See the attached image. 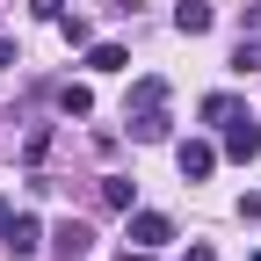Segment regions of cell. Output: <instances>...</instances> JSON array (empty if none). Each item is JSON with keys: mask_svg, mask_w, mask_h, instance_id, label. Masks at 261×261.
Returning a JSON list of instances; mask_svg holds the SVG:
<instances>
[{"mask_svg": "<svg viewBox=\"0 0 261 261\" xmlns=\"http://www.w3.org/2000/svg\"><path fill=\"white\" fill-rule=\"evenodd\" d=\"M232 73H261V37H240V51H232Z\"/></svg>", "mask_w": 261, "mask_h": 261, "instance_id": "13", "label": "cell"}, {"mask_svg": "<svg viewBox=\"0 0 261 261\" xmlns=\"http://www.w3.org/2000/svg\"><path fill=\"white\" fill-rule=\"evenodd\" d=\"M174 167H181V181H211L218 145H211V138H181V145H174Z\"/></svg>", "mask_w": 261, "mask_h": 261, "instance_id": "1", "label": "cell"}, {"mask_svg": "<svg viewBox=\"0 0 261 261\" xmlns=\"http://www.w3.org/2000/svg\"><path fill=\"white\" fill-rule=\"evenodd\" d=\"M51 247H58L65 261H87V254H94V232H87V225H58V232H51Z\"/></svg>", "mask_w": 261, "mask_h": 261, "instance_id": "7", "label": "cell"}, {"mask_svg": "<svg viewBox=\"0 0 261 261\" xmlns=\"http://www.w3.org/2000/svg\"><path fill=\"white\" fill-rule=\"evenodd\" d=\"M123 123H130V138H138V145H160V138L174 130V116H167V109H138V116H123Z\"/></svg>", "mask_w": 261, "mask_h": 261, "instance_id": "6", "label": "cell"}, {"mask_svg": "<svg viewBox=\"0 0 261 261\" xmlns=\"http://www.w3.org/2000/svg\"><path fill=\"white\" fill-rule=\"evenodd\" d=\"M29 8H37L44 22H58V15H65V0H29Z\"/></svg>", "mask_w": 261, "mask_h": 261, "instance_id": "14", "label": "cell"}, {"mask_svg": "<svg viewBox=\"0 0 261 261\" xmlns=\"http://www.w3.org/2000/svg\"><path fill=\"white\" fill-rule=\"evenodd\" d=\"M102 203H109V211H130V181H123V174H102Z\"/></svg>", "mask_w": 261, "mask_h": 261, "instance_id": "12", "label": "cell"}, {"mask_svg": "<svg viewBox=\"0 0 261 261\" xmlns=\"http://www.w3.org/2000/svg\"><path fill=\"white\" fill-rule=\"evenodd\" d=\"M130 65V44H87V73H123Z\"/></svg>", "mask_w": 261, "mask_h": 261, "instance_id": "8", "label": "cell"}, {"mask_svg": "<svg viewBox=\"0 0 261 261\" xmlns=\"http://www.w3.org/2000/svg\"><path fill=\"white\" fill-rule=\"evenodd\" d=\"M0 247H8L15 261H29V254L44 247V225H37V218H8V232H0Z\"/></svg>", "mask_w": 261, "mask_h": 261, "instance_id": "3", "label": "cell"}, {"mask_svg": "<svg viewBox=\"0 0 261 261\" xmlns=\"http://www.w3.org/2000/svg\"><path fill=\"white\" fill-rule=\"evenodd\" d=\"M225 152H232V160H254L261 152V123L254 116H232V123H225Z\"/></svg>", "mask_w": 261, "mask_h": 261, "instance_id": "4", "label": "cell"}, {"mask_svg": "<svg viewBox=\"0 0 261 261\" xmlns=\"http://www.w3.org/2000/svg\"><path fill=\"white\" fill-rule=\"evenodd\" d=\"M138 109H167V80H160V73L130 80V102H123V116H138Z\"/></svg>", "mask_w": 261, "mask_h": 261, "instance_id": "5", "label": "cell"}, {"mask_svg": "<svg viewBox=\"0 0 261 261\" xmlns=\"http://www.w3.org/2000/svg\"><path fill=\"white\" fill-rule=\"evenodd\" d=\"M189 261H211V247H203V240H196V247H189Z\"/></svg>", "mask_w": 261, "mask_h": 261, "instance_id": "16", "label": "cell"}, {"mask_svg": "<svg viewBox=\"0 0 261 261\" xmlns=\"http://www.w3.org/2000/svg\"><path fill=\"white\" fill-rule=\"evenodd\" d=\"M232 116H247L240 94H203V123H232Z\"/></svg>", "mask_w": 261, "mask_h": 261, "instance_id": "10", "label": "cell"}, {"mask_svg": "<svg viewBox=\"0 0 261 261\" xmlns=\"http://www.w3.org/2000/svg\"><path fill=\"white\" fill-rule=\"evenodd\" d=\"M174 29H181V37H203V29H211V8H203V0H181V8H174Z\"/></svg>", "mask_w": 261, "mask_h": 261, "instance_id": "9", "label": "cell"}, {"mask_svg": "<svg viewBox=\"0 0 261 261\" xmlns=\"http://www.w3.org/2000/svg\"><path fill=\"white\" fill-rule=\"evenodd\" d=\"M247 29H254V37H261V0H247Z\"/></svg>", "mask_w": 261, "mask_h": 261, "instance_id": "15", "label": "cell"}, {"mask_svg": "<svg viewBox=\"0 0 261 261\" xmlns=\"http://www.w3.org/2000/svg\"><path fill=\"white\" fill-rule=\"evenodd\" d=\"M254 261H261V254H254Z\"/></svg>", "mask_w": 261, "mask_h": 261, "instance_id": "18", "label": "cell"}, {"mask_svg": "<svg viewBox=\"0 0 261 261\" xmlns=\"http://www.w3.org/2000/svg\"><path fill=\"white\" fill-rule=\"evenodd\" d=\"M130 240H138L145 254L167 247V240H174V218H167V211H130Z\"/></svg>", "mask_w": 261, "mask_h": 261, "instance_id": "2", "label": "cell"}, {"mask_svg": "<svg viewBox=\"0 0 261 261\" xmlns=\"http://www.w3.org/2000/svg\"><path fill=\"white\" fill-rule=\"evenodd\" d=\"M8 218H15V211H8V203H0V232H8Z\"/></svg>", "mask_w": 261, "mask_h": 261, "instance_id": "17", "label": "cell"}, {"mask_svg": "<svg viewBox=\"0 0 261 261\" xmlns=\"http://www.w3.org/2000/svg\"><path fill=\"white\" fill-rule=\"evenodd\" d=\"M58 109H65V116H87V109H94V94H87L80 80H65V87H58Z\"/></svg>", "mask_w": 261, "mask_h": 261, "instance_id": "11", "label": "cell"}]
</instances>
